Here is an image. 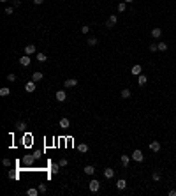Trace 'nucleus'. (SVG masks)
<instances>
[{
  "label": "nucleus",
  "mask_w": 176,
  "mask_h": 196,
  "mask_svg": "<svg viewBox=\"0 0 176 196\" xmlns=\"http://www.w3.org/2000/svg\"><path fill=\"white\" fill-rule=\"evenodd\" d=\"M148 147H150V150L155 152V154H158V152L162 150V145H160V141H157V140H152V141L148 143Z\"/></svg>",
  "instance_id": "obj_1"
},
{
  "label": "nucleus",
  "mask_w": 176,
  "mask_h": 196,
  "mask_svg": "<svg viewBox=\"0 0 176 196\" xmlns=\"http://www.w3.org/2000/svg\"><path fill=\"white\" fill-rule=\"evenodd\" d=\"M130 157H132V161H136V163H143V161H144V154H143L139 148H136V150L130 154Z\"/></svg>",
  "instance_id": "obj_2"
},
{
  "label": "nucleus",
  "mask_w": 176,
  "mask_h": 196,
  "mask_svg": "<svg viewBox=\"0 0 176 196\" xmlns=\"http://www.w3.org/2000/svg\"><path fill=\"white\" fill-rule=\"evenodd\" d=\"M88 189H90L92 193H97L99 189H100V182H99L97 178H94V180H90V184H88Z\"/></svg>",
  "instance_id": "obj_3"
},
{
  "label": "nucleus",
  "mask_w": 176,
  "mask_h": 196,
  "mask_svg": "<svg viewBox=\"0 0 176 196\" xmlns=\"http://www.w3.org/2000/svg\"><path fill=\"white\" fill-rule=\"evenodd\" d=\"M116 23H118V16L116 14H109V18H108V21H106V27H108V28H113Z\"/></svg>",
  "instance_id": "obj_4"
},
{
  "label": "nucleus",
  "mask_w": 176,
  "mask_h": 196,
  "mask_svg": "<svg viewBox=\"0 0 176 196\" xmlns=\"http://www.w3.org/2000/svg\"><path fill=\"white\" fill-rule=\"evenodd\" d=\"M130 74H132V76H139V74H143V65H141V64L132 65V67H130Z\"/></svg>",
  "instance_id": "obj_5"
},
{
  "label": "nucleus",
  "mask_w": 176,
  "mask_h": 196,
  "mask_svg": "<svg viewBox=\"0 0 176 196\" xmlns=\"http://www.w3.org/2000/svg\"><path fill=\"white\" fill-rule=\"evenodd\" d=\"M35 88H37V83H35L34 79L27 81V85H25V90H27V92H30V94H32V92H35Z\"/></svg>",
  "instance_id": "obj_6"
},
{
  "label": "nucleus",
  "mask_w": 176,
  "mask_h": 196,
  "mask_svg": "<svg viewBox=\"0 0 176 196\" xmlns=\"http://www.w3.org/2000/svg\"><path fill=\"white\" fill-rule=\"evenodd\" d=\"M55 99H57L58 102H63V101H67V94H65V90H58V92L55 94Z\"/></svg>",
  "instance_id": "obj_7"
},
{
  "label": "nucleus",
  "mask_w": 176,
  "mask_h": 196,
  "mask_svg": "<svg viewBox=\"0 0 176 196\" xmlns=\"http://www.w3.org/2000/svg\"><path fill=\"white\" fill-rule=\"evenodd\" d=\"M116 189H118V191H123V189H127V180H125V178H120V180H116Z\"/></svg>",
  "instance_id": "obj_8"
},
{
  "label": "nucleus",
  "mask_w": 176,
  "mask_h": 196,
  "mask_svg": "<svg viewBox=\"0 0 176 196\" xmlns=\"http://www.w3.org/2000/svg\"><path fill=\"white\" fill-rule=\"evenodd\" d=\"M37 50H35V44H27L25 46V55H34Z\"/></svg>",
  "instance_id": "obj_9"
},
{
  "label": "nucleus",
  "mask_w": 176,
  "mask_h": 196,
  "mask_svg": "<svg viewBox=\"0 0 176 196\" xmlns=\"http://www.w3.org/2000/svg\"><path fill=\"white\" fill-rule=\"evenodd\" d=\"M146 83H148V76H146V74H139V76H137V85H139V87H144Z\"/></svg>",
  "instance_id": "obj_10"
},
{
  "label": "nucleus",
  "mask_w": 176,
  "mask_h": 196,
  "mask_svg": "<svg viewBox=\"0 0 176 196\" xmlns=\"http://www.w3.org/2000/svg\"><path fill=\"white\" fill-rule=\"evenodd\" d=\"M152 37H153V39H160V37H162V28H158V27L152 28Z\"/></svg>",
  "instance_id": "obj_11"
},
{
  "label": "nucleus",
  "mask_w": 176,
  "mask_h": 196,
  "mask_svg": "<svg viewBox=\"0 0 176 196\" xmlns=\"http://www.w3.org/2000/svg\"><path fill=\"white\" fill-rule=\"evenodd\" d=\"M130 159L132 157L127 156V154H123V156H120V161H122V164H123V168H127L129 166V163H130Z\"/></svg>",
  "instance_id": "obj_12"
},
{
  "label": "nucleus",
  "mask_w": 176,
  "mask_h": 196,
  "mask_svg": "<svg viewBox=\"0 0 176 196\" xmlns=\"http://www.w3.org/2000/svg\"><path fill=\"white\" fill-rule=\"evenodd\" d=\"M30 62H32V60H30V55H23V57H20V64L25 65V67L30 65Z\"/></svg>",
  "instance_id": "obj_13"
},
{
  "label": "nucleus",
  "mask_w": 176,
  "mask_h": 196,
  "mask_svg": "<svg viewBox=\"0 0 176 196\" xmlns=\"http://www.w3.org/2000/svg\"><path fill=\"white\" fill-rule=\"evenodd\" d=\"M76 85H78V79H76V78L65 79V87H67V88H72V87H76Z\"/></svg>",
  "instance_id": "obj_14"
},
{
  "label": "nucleus",
  "mask_w": 176,
  "mask_h": 196,
  "mask_svg": "<svg viewBox=\"0 0 176 196\" xmlns=\"http://www.w3.org/2000/svg\"><path fill=\"white\" fill-rule=\"evenodd\" d=\"M120 96H122V99H130L132 92H130V88H123V90L120 92Z\"/></svg>",
  "instance_id": "obj_15"
},
{
  "label": "nucleus",
  "mask_w": 176,
  "mask_h": 196,
  "mask_svg": "<svg viewBox=\"0 0 176 196\" xmlns=\"http://www.w3.org/2000/svg\"><path fill=\"white\" fill-rule=\"evenodd\" d=\"M42 78H44V74H42L41 71H35V73L32 74V79H34L35 83H39V81H41V79H42Z\"/></svg>",
  "instance_id": "obj_16"
},
{
  "label": "nucleus",
  "mask_w": 176,
  "mask_h": 196,
  "mask_svg": "<svg viewBox=\"0 0 176 196\" xmlns=\"http://www.w3.org/2000/svg\"><path fill=\"white\" fill-rule=\"evenodd\" d=\"M157 46H158V51H167V48H169V44H167L166 41H160V42H157Z\"/></svg>",
  "instance_id": "obj_17"
},
{
  "label": "nucleus",
  "mask_w": 176,
  "mask_h": 196,
  "mask_svg": "<svg viewBox=\"0 0 176 196\" xmlns=\"http://www.w3.org/2000/svg\"><path fill=\"white\" fill-rule=\"evenodd\" d=\"M104 177H106V178H113V177H115V170H113V168H106V170H104Z\"/></svg>",
  "instance_id": "obj_18"
},
{
  "label": "nucleus",
  "mask_w": 176,
  "mask_h": 196,
  "mask_svg": "<svg viewBox=\"0 0 176 196\" xmlns=\"http://www.w3.org/2000/svg\"><path fill=\"white\" fill-rule=\"evenodd\" d=\"M60 168H62V166H60V163H53V164H51V173H53V175H57V173L60 172Z\"/></svg>",
  "instance_id": "obj_19"
},
{
  "label": "nucleus",
  "mask_w": 176,
  "mask_h": 196,
  "mask_svg": "<svg viewBox=\"0 0 176 196\" xmlns=\"http://www.w3.org/2000/svg\"><path fill=\"white\" fill-rule=\"evenodd\" d=\"M85 173H86V175H94V173H95V168H94L92 164H86V166H85Z\"/></svg>",
  "instance_id": "obj_20"
},
{
  "label": "nucleus",
  "mask_w": 176,
  "mask_h": 196,
  "mask_svg": "<svg viewBox=\"0 0 176 196\" xmlns=\"http://www.w3.org/2000/svg\"><path fill=\"white\" fill-rule=\"evenodd\" d=\"M160 178H162L160 172H158V170H155V172L152 173V180H153V182H160Z\"/></svg>",
  "instance_id": "obj_21"
},
{
  "label": "nucleus",
  "mask_w": 176,
  "mask_h": 196,
  "mask_svg": "<svg viewBox=\"0 0 176 196\" xmlns=\"http://www.w3.org/2000/svg\"><path fill=\"white\" fill-rule=\"evenodd\" d=\"M71 125V122H69V118H62L60 120V127H63V129H67Z\"/></svg>",
  "instance_id": "obj_22"
},
{
  "label": "nucleus",
  "mask_w": 176,
  "mask_h": 196,
  "mask_svg": "<svg viewBox=\"0 0 176 196\" xmlns=\"http://www.w3.org/2000/svg\"><path fill=\"white\" fill-rule=\"evenodd\" d=\"M78 150H79V152H83V154H85V152H88V145H86V143H79Z\"/></svg>",
  "instance_id": "obj_23"
},
{
  "label": "nucleus",
  "mask_w": 176,
  "mask_h": 196,
  "mask_svg": "<svg viewBox=\"0 0 176 196\" xmlns=\"http://www.w3.org/2000/svg\"><path fill=\"white\" fill-rule=\"evenodd\" d=\"M127 11V4L125 2H120L118 4V13H125Z\"/></svg>",
  "instance_id": "obj_24"
},
{
  "label": "nucleus",
  "mask_w": 176,
  "mask_h": 196,
  "mask_svg": "<svg viewBox=\"0 0 176 196\" xmlns=\"http://www.w3.org/2000/svg\"><path fill=\"white\" fill-rule=\"evenodd\" d=\"M39 193H41L39 189H34V187H30V189L27 191V195H28V196H37Z\"/></svg>",
  "instance_id": "obj_25"
},
{
  "label": "nucleus",
  "mask_w": 176,
  "mask_h": 196,
  "mask_svg": "<svg viewBox=\"0 0 176 196\" xmlns=\"http://www.w3.org/2000/svg\"><path fill=\"white\" fill-rule=\"evenodd\" d=\"M86 42H88V46H97V44H99V41L95 39V37H88Z\"/></svg>",
  "instance_id": "obj_26"
},
{
  "label": "nucleus",
  "mask_w": 176,
  "mask_h": 196,
  "mask_svg": "<svg viewBox=\"0 0 176 196\" xmlns=\"http://www.w3.org/2000/svg\"><path fill=\"white\" fill-rule=\"evenodd\" d=\"M34 159H35V156H27L25 159H23V163H25V164H32Z\"/></svg>",
  "instance_id": "obj_27"
},
{
  "label": "nucleus",
  "mask_w": 176,
  "mask_h": 196,
  "mask_svg": "<svg viewBox=\"0 0 176 196\" xmlns=\"http://www.w3.org/2000/svg\"><path fill=\"white\" fill-rule=\"evenodd\" d=\"M9 94H11V90H9L7 87H4V88H0V96H2V97H5V96H9Z\"/></svg>",
  "instance_id": "obj_28"
},
{
  "label": "nucleus",
  "mask_w": 176,
  "mask_h": 196,
  "mask_svg": "<svg viewBox=\"0 0 176 196\" xmlns=\"http://www.w3.org/2000/svg\"><path fill=\"white\" fill-rule=\"evenodd\" d=\"M35 59L39 60V62H46V60H48V57H46L44 53H37V55H35Z\"/></svg>",
  "instance_id": "obj_29"
},
{
  "label": "nucleus",
  "mask_w": 176,
  "mask_h": 196,
  "mask_svg": "<svg viewBox=\"0 0 176 196\" xmlns=\"http://www.w3.org/2000/svg\"><path fill=\"white\" fill-rule=\"evenodd\" d=\"M148 50H150V51H152V53H155V51H158V46H157V42H152V44H150V48H148Z\"/></svg>",
  "instance_id": "obj_30"
},
{
  "label": "nucleus",
  "mask_w": 176,
  "mask_h": 196,
  "mask_svg": "<svg viewBox=\"0 0 176 196\" xmlns=\"http://www.w3.org/2000/svg\"><path fill=\"white\" fill-rule=\"evenodd\" d=\"M7 81H9V83H14V81H16V74H14V73L7 74Z\"/></svg>",
  "instance_id": "obj_31"
},
{
  "label": "nucleus",
  "mask_w": 176,
  "mask_h": 196,
  "mask_svg": "<svg viewBox=\"0 0 176 196\" xmlns=\"http://www.w3.org/2000/svg\"><path fill=\"white\" fill-rule=\"evenodd\" d=\"M25 127H27L25 122H18V124H16V129H18V131H25Z\"/></svg>",
  "instance_id": "obj_32"
},
{
  "label": "nucleus",
  "mask_w": 176,
  "mask_h": 196,
  "mask_svg": "<svg viewBox=\"0 0 176 196\" xmlns=\"http://www.w3.org/2000/svg\"><path fill=\"white\" fill-rule=\"evenodd\" d=\"M88 32H90V27H88V25L81 27V34H88Z\"/></svg>",
  "instance_id": "obj_33"
},
{
  "label": "nucleus",
  "mask_w": 176,
  "mask_h": 196,
  "mask_svg": "<svg viewBox=\"0 0 176 196\" xmlns=\"http://www.w3.org/2000/svg\"><path fill=\"white\" fill-rule=\"evenodd\" d=\"M30 134H27V136H23V143H27V145H30Z\"/></svg>",
  "instance_id": "obj_34"
},
{
  "label": "nucleus",
  "mask_w": 176,
  "mask_h": 196,
  "mask_svg": "<svg viewBox=\"0 0 176 196\" xmlns=\"http://www.w3.org/2000/svg\"><path fill=\"white\" fill-rule=\"evenodd\" d=\"M39 191H41V193H46V191H48L46 184H39Z\"/></svg>",
  "instance_id": "obj_35"
},
{
  "label": "nucleus",
  "mask_w": 176,
  "mask_h": 196,
  "mask_svg": "<svg viewBox=\"0 0 176 196\" xmlns=\"http://www.w3.org/2000/svg\"><path fill=\"white\" fill-rule=\"evenodd\" d=\"M58 163H60V166H62V168H63V166H67V159H65V157H62Z\"/></svg>",
  "instance_id": "obj_36"
},
{
  "label": "nucleus",
  "mask_w": 176,
  "mask_h": 196,
  "mask_svg": "<svg viewBox=\"0 0 176 196\" xmlns=\"http://www.w3.org/2000/svg\"><path fill=\"white\" fill-rule=\"evenodd\" d=\"M167 196H176V189H169V191H167Z\"/></svg>",
  "instance_id": "obj_37"
},
{
  "label": "nucleus",
  "mask_w": 176,
  "mask_h": 196,
  "mask_svg": "<svg viewBox=\"0 0 176 196\" xmlns=\"http://www.w3.org/2000/svg\"><path fill=\"white\" fill-rule=\"evenodd\" d=\"M13 13H14L13 7H7V9H5V14H13Z\"/></svg>",
  "instance_id": "obj_38"
},
{
  "label": "nucleus",
  "mask_w": 176,
  "mask_h": 196,
  "mask_svg": "<svg viewBox=\"0 0 176 196\" xmlns=\"http://www.w3.org/2000/svg\"><path fill=\"white\" fill-rule=\"evenodd\" d=\"M4 166H11V159H4Z\"/></svg>",
  "instance_id": "obj_39"
},
{
  "label": "nucleus",
  "mask_w": 176,
  "mask_h": 196,
  "mask_svg": "<svg viewBox=\"0 0 176 196\" xmlns=\"http://www.w3.org/2000/svg\"><path fill=\"white\" fill-rule=\"evenodd\" d=\"M13 4H14L16 7H20V5H21V0H13Z\"/></svg>",
  "instance_id": "obj_40"
},
{
  "label": "nucleus",
  "mask_w": 176,
  "mask_h": 196,
  "mask_svg": "<svg viewBox=\"0 0 176 196\" xmlns=\"http://www.w3.org/2000/svg\"><path fill=\"white\" fill-rule=\"evenodd\" d=\"M42 2H44V0H34V4H35V5H41Z\"/></svg>",
  "instance_id": "obj_41"
},
{
  "label": "nucleus",
  "mask_w": 176,
  "mask_h": 196,
  "mask_svg": "<svg viewBox=\"0 0 176 196\" xmlns=\"http://www.w3.org/2000/svg\"><path fill=\"white\" fill-rule=\"evenodd\" d=\"M123 2H125V4H132L134 0H123Z\"/></svg>",
  "instance_id": "obj_42"
},
{
  "label": "nucleus",
  "mask_w": 176,
  "mask_h": 196,
  "mask_svg": "<svg viewBox=\"0 0 176 196\" xmlns=\"http://www.w3.org/2000/svg\"><path fill=\"white\" fill-rule=\"evenodd\" d=\"M0 2H7V0H0Z\"/></svg>",
  "instance_id": "obj_43"
}]
</instances>
